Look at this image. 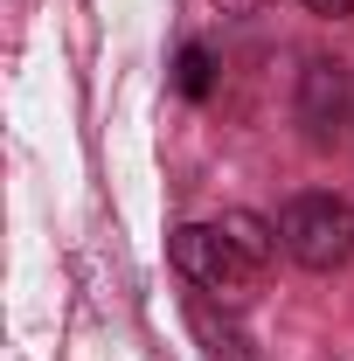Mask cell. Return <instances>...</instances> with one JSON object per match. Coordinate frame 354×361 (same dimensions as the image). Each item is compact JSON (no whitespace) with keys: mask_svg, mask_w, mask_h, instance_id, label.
<instances>
[{"mask_svg":"<svg viewBox=\"0 0 354 361\" xmlns=\"http://www.w3.org/2000/svg\"><path fill=\"white\" fill-rule=\"evenodd\" d=\"M167 250H174L181 278H188L195 292L222 299V306H243V299H250V285L264 278V271L236 250V236H229L222 223H181L174 236H167Z\"/></svg>","mask_w":354,"mask_h":361,"instance_id":"cell-1","label":"cell"},{"mask_svg":"<svg viewBox=\"0 0 354 361\" xmlns=\"http://www.w3.org/2000/svg\"><path fill=\"white\" fill-rule=\"evenodd\" d=\"M278 243L306 271H341L354 257V209L341 195H292L278 216Z\"/></svg>","mask_w":354,"mask_h":361,"instance_id":"cell-2","label":"cell"},{"mask_svg":"<svg viewBox=\"0 0 354 361\" xmlns=\"http://www.w3.org/2000/svg\"><path fill=\"white\" fill-rule=\"evenodd\" d=\"M299 126H306L312 146H341L354 133V70L348 63H306L299 77Z\"/></svg>","mask_w":354,"mask_h":361,"instance_id":"cell-3","label":"cell"},{"mask_svg":"<svg viewBox=\"0 0 354 361\" xmlns=\"http://www.w3.org/2000/svg\"><path fill=\"white\" fill-rule=\"evenodd\" d=\"M222 229H229V236H236V250H243V257H250V264H257V271L271 264V250H278V243H271V229L257 223V216H250V209H236V216H222Z\"/></svg>","mask_w":354,"mask_h":361,"instance_id":"cell-4","label":"cell"},{"mask_svg":"<svg viewBox=\"0 0 354 361\" xmlns=\"http://www.w3.org/2000/svg\"><path fill=\"white\" fill-rule=\"evenodd\" d=\"M209 84H216V63H209V49L188 42V49H181V90H188V97H209Z\"/></svg>","mask_w":354,"mask_h":361,"instance_id":"cell-5","label":"cell"},{"mask_svg":"<svg viewBox=\"0 0 354 361\" xmlns=\"http://www.w3.org/2000/svg\"><path fill=\"white\" fill-rule=\"evenodd\" d=\"M312 14H326V21H341V14H354V0H306Z\"/></svg>","mask_w":354,"mask_h":361,"instance_id":"cell-6","label":"cell"},{"mask_svg":"<svg viewBox=\"0 0 354 361\" xmlns=\"http://www.w3.org/2000/svg\"><path fill=\"white\" fill-rule=\"evenodd\" d=\"M222 7H229V14H257L264 0H222Z\"/></svg>","mask_w":354,"mask_h":361,"instance_id":"cell-7","label":"cell"}]
</instances>
